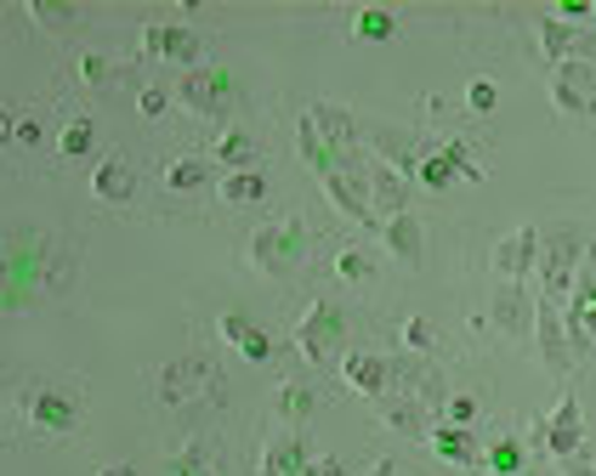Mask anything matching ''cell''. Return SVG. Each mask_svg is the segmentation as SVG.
Here are the masks:
<instances>
[{"mask_svg":"<svg viewBox=\"0 0 596 476\" xmlns=\"http://www.w3.org/2000/svg\"><path fill=\"white\" fill-rule=\"evenodd\" d=\"M74 68H80V86H91V91H97V86H114V63L97 57V52H86Z\"/></svg>","mask_w":596,"mask_h":476,"instance_id":"obj_35","label":"cell"},{"mask_svg":"<svg viewBox=\"0 0 596 476\" xmlns=\"http://www.w3.org/2000/svg\"><path fill=\"white\" fill-rule=\"evenodd\" d=\"M562 476H596V465L585 460V448H580V454H574V460H562Z\"/></svg>","mask_w":596,"mask_h":476,"instance_id":"obj_44","label":"cell"},{"mask_svg":"<svg viewBox=\"0 0 596 476\" xmlns=\"http://www.w3.org/2000/svg\"><path fill=\"white\" fill-rule=\"evenodd\" d=\"M335 272H341L346 284H364V279H376V261H369L364 249H341V256H335Z\"/></svg>","mask_w":596,"mask_h":476,"instance_id":"obj_32","label":"cell"},{"mask_svg":"<svg viewBox=\"0 0 596 476\" xmlns=\"http://www.w3.org/2000/svg\"><path fill=\"white\" fill-rule=\"evenodd\" d=\"M540 448L551 460H574L585 448V414H580V397L562 391V403L551 409V420H540Z\"/></svg>","mask_w":596,"mask_h":476,"instance_id":"obj_11","label":"cell"},{"mask_svg":"<svg viewBox=\"0 0 596 476\" xmlns=\"http://www.w3.org/2000/svg\"><path fill=\"white\" fill-rule=\"evenodd\" d=\"M91 193H97V205H131L137 198V170L126 159H97Z\"/></svg>","mask_w":596,"mask_h":476,"instance_id":"obj_23","label":"cell"},{"mask_svg":"<svg viewBox=\"0 0 596 476\" xmlns=\"http://www.w3.org/2000/svg\"><path fill=\"white\" fill-rule=\"evenodd\" d=\"M551 108H562V114H596V63H562V68H551Z\"/></svg>","mask_w":596,"mask_h":476,"instance_id":"obj_14","label":"cell"},{"mask_svg":"<svg viewBox=\"0 0 596 476\" xmlns=\"http://www.w3.org/2000/svg\"><path fill=\"white\" fill-rule=\"evenodd\" d=\"M17 414L40 437H68L74 425H80V403H74L68 391H58V386H23L17 391Z\"/></svg>","mask_w":596,"mask_h":476,"instance_id":"obj_5","label":"cell"},{"mask_svg":"<svg viewBox=\"0 0 596 476\" xmlns=\"http://www.w3.org/2000/svg\"><path fill=\"white\" fill-rule=\"evenodd\" d=\"M585 460H591V465H596V442H585Z\"/></svg>","mask_w":596,"mask_h":476,"instance_id":"obj_47","label":"cell"},{"mask_svg":"<svg viewBox=\"0 0 596 476\" xmlns=\"http://www.w3.org/2000/svg\"><path fill=\"white\" fill-rule=\"evenodd\" d=\"M228 381H221V369L211 358H170L160 369V403L165 409H177V414H205V409H221V391Z\"/></svg>","mask_w":596,"mask_h":476,"instance_id":"obj_1","label":"cell"},{"mask_svg":"<svg viewBox=\"0 0 596 476\" xmlns=\"http://www.w3.org/2000/svg\"><path fill=\"white\" fill-rule=\"evenodd\" d=\"M302 125H307L318 142H325V154L335 159V170L353 165V159L364 154V147H358V119L346 114L341 103H313V108L302 114Z\"/></svg>","mask_w":596,"mask_h":476,"instance_id":"obj_7","label":"cell"},{"mask_svg":"<svg viewBox=\"0 0 596 476\" xmlns=\"http://www.w3.org/2000/svg\"><path fill=\"white\" fill-rule=\"evenodd\" d=\"M205 182H211V159H193L188 154V159H170L165 165V188L170 193H199Z\"/></svg>","mask_w":596,"mask_h":476,"instance_id":"obj_28","label":"cell"},{"mask_svg":"<svg viewBox=\"0 0 596 476\" xmlns=\"http://www.w3.org/2000/svg\"><path fill=\"white\" fill-rule=\"evenodd\" d=\"M369 142H376V147H369V154H376V159H386L392 170H397V177H420V165H427V154H432V147H420L415 137H404V131H369Z\"/></svg>","mask_w":596,"mask_h":476,"instance_id":"obj_20","label":"cell"},{"mask_svg":"<svg viewBox=\"0 0 596 476\" xmlns=\"http://www.w3.org/2000/svg\"><path fill=\"white\" fill-rule=\"evenodd\" d=\"M216 330H221V340H228V346H244V335H251L256 323L244 318V312H221V323H216Z\"/></svg>","mask_w":596,"mask_h":476,"instance_id":"obj_37","label":"cell"},{"mask_svg":"<svg viewBox=\"0 0 596 476\" xmlns=\"http://www.w3.org/2000/svg\"><path fill=\"white\" fill-rule=\"evenodd\" d=\"M540 261V228H517L494 244V284H529V272Z\"/></svg>","mask_w":596,"mask_h":476,"instance_id":"obj_13","label":"cell"},{"mask_svg":"<svg viewBox=\"0 0 596 476\" xmlns=\"http://www.w3.org/2000/svg\"><path fill=\"white\" fill-rule=\"evenodd\" d=\"M239 352L251 358V363H267V358H272V335H267V330H251V335H244V346H239Z\"/></svg>","mask_w":596,"mask_h":476,"instance_id":"obj_39","label":"cell"},{"mask_svg":"<svg viewBox=\"0 0 596 476\" xmlns=\"http://www.w3.org/2000/svg\"><path fill=\"white\" fill-rule=\"evenodd\" d=\"M91 137H97V131H91V119H86V114H80V119H68V125H63V137H58V154H63V159H86V154H91Z\"/></svg>","mask_w":596,"mask_h":476,"instance_id":"obj_31","label":"cell"},{"mask_svg":"<svg viewBox=\"0 0 596 476\" xmlns=\"http://www.w3.org/2000/svg\"><path fill=\"white\" fill-rule=\"evenodd\" d=\"M568 340H574V363L596 352V244H585L574 295H568Z\"/></svg>","mask_w":596,"mask_h":476,"instance_id":"obj_6","label":"cell"},{"mask_svg":"<svg viewBox=\"0 0 596 476\" xmlns=\"http://www.w3.org/2000/svg\"><path fill=\"white\" fill-rule=\"evenodd\" d=\"M341 340H346V318H341V307H330V300H318V307L295 323V352H302L307 363H318V369L341 352Z\"/></svg>","mask_w":596,"mask_h":476,"instance_id":"obj_8","label":"cell"},{"mask_svg":"<svg viewBox=\"0 0 596 476\" xmlns=\"http://www.w3.org/2000/svg\"><path fill=\"white\" fill-rule=\"evenodd\" d=\"M466 103H471V108H478V114H489L494 103H500V97H494V86H489V80H478V86H471V91H466Z\"/></svg>","mask_w":596,"mask_h":476,"instance_id":"obj_42","label":"cell"},{"mask_svg":"<svg viewBox=\"0 0 596 476\" xmlns=\"http://www.w3.org/2000/svg\"><path fill=\"white\" fill-rule=\"evenodd\" d=\"M302 256H307L302 216L267 221V228H256V239H251V267L262 272V279H290V272L302 267Z\"/></svg>","mask_w":596,"mask_h":476,"instance_id":"obj_3","label":"cell"},{"mask_svg":"<svg viewBox=\"0 0 596 476\" xmlns=\"http://www.w3.org/2000/svg\"><path fill=\"white\" fill-rule=\"evenodd\" d=\"M397 340H404L409 352H432V346H438V330H432L427 318H404V330H397Z\"/></svg>","mask_w":596,"mask_h":476,"instance_id":"obj_33","label":"cell"},{"mask_svg":"<svg viewBox=\"0 0 596 476\" xmlns=\"http://www.w3.org/2000/svg\"><path fill=\"white\" fill-rule=\"evenodd\" d=\"M307 476H346V465H341V460H313Z\"/></svg>","mask_w":596,"mask_h":476,"instance_id":"obj_45","label":"cell"},{"mask_svg":"<svg viewBox=\"0 0 596 476\" xmlns=\"http://www.w3.org/2000/svg\"><path fill=\"white\" fill-rule=\"evenodd\" d=\"M137 108H142V119H165L170 91H165V86H142V91H137Z\"/></svg>","mask_w":596,"mask_h":476,"instance_id":"obj_36","label":"cell"},{"mask_svg":"<svg viewBox=\"0 0 596 476\" xmlns=\"http://www.w3.org/2000/svg\"><path fill=\"white\" fill-rule=\"evenodd\" d=\"M427 442H432V454H438V460H449V465H471V460L483 454L478 437L460 432V425H438V432H432Z\"/></svg>","mask_w":596,"mask_h":476,"instance_id":"obj_24","label":"cell"},{"mask_svg":"<svg viewBox=\"0 0 596 476\" xmlns=\"http://www.w3.org/2000/svg\"><path fill=\"white\" fill-rule=\"evenodd\" d=\"M177 471H182V476H216V471H211V454H205L199 442L188 448V460H177Z\"/></svg>","mask_w":596,"mask_h":476,"instance_id":"obj_40","label":"cell"},{"mask_svg":"<svg viewBox=\"0 0 596 476\" xmlns=\"http://www.w3.org/2000/svg\"><path fill=\"white\" fill-rule=\"evenodd\" d=\"M29 17L46 23L52 35H68L74 23H80V7H68V0H29Z\"/></svg>","mask_w":596,"mask_h":476,"instance_id":"obj_29","label":"cell"},{"mask_svg":"<svg viewBox=\"0 0 596 476\" xmlns=\"http://www.w3.org/2000/svg\"><path fill=\"white\" fill-rule=\"evenodd\" d=\"M177 97L188 103V114H205V119H221L233 108V74L228 68H188Z\"/></svg>","mask_w":596,"mask_h":476,"instance_id":"obj_10","label":"cell"},{"mask_svg":"<svg viewBox=\"0 0 596 476\" xmlns=\"http://www.w3.org/2000/svg\"><path fill=\"white\" fill-rule=\"evenodd\" d=\"M216 159L228 170H256V137L239 131V125H233V131H221L216 137Z\"/></svg>","mask_w":596,"mask_h":476,"instance_id":"obj_27","label":"cell"},{"mask_svg":"<svg viewBox=\"0 0 596 476\" xmlns=\"http://www.w3.org/2000/svg\"><path fill=\"white\" fill-rule=\"evenodd\" d=\"M7 137L23 142V147H40V125L35 119H7Z\"/></svg>","mask_w":596,"mask_h":476,"instance_id":"obj_41","label":"cell"},{"mask_svg":"<svg viewBox=\"0 0 596 476\" xmlns=\"http://www.w3.org/2000/svg\"><path fill=\"white\" fill-rule=\"evenodd\" d=\"M540 52L551 57V68L562 63H596V29H574V23H562L545 12L540 17Z\"/></svg>","mask_w":596,"mask_h":476,"instance_id":"obj_12","label":"cell"},{"mask_svg":"<svg viewBox=\"0 0 596 476\" xmlns=\"http://www.w3.org/2000/svg\"><path fill=\"white\" fill-rule=\"evenodd\" d=\"M325 198L346 216V221H358V228H376L381 233V216H376V198H369V147L353 159V165H341V170H330L325 182Z\"/></svg>","mask_w":596,"mask_h":476,"instance_id":"obj_4","label":"cell"},{"mask_svg":"<svg viewBox=\"0 0 596 476\" xmlns=\"http://www.w3.org/2000/svg\"><path fill=\"white\" fill-rule=\"evenodd\" d=\"M97 476H131V465H109V471H97Z\"/></svg>","mask_w":596,"mask_h":476,"instance_id":"obj_46","label":"cell"},{"mask_svg":"<svg viewBox=\"0 0 596 476\" xmlns=\"http://www.w3.org/2000/svg\"><path fill=\"white\" fill-rule=\"evenodd\" d=\"M392 363L386 358H376V352H346L341 358V381L346 386H353L358 397H376V403H381V397H392Z\"/></svg>","mask_w":596,"mask_h":476,"instance_id":"obj_15","label":"cell"},{"mask_svg":"<svg viewBox=\"0 0 596 476\" xmlns=\"http://www.w3.org/2000/svg\"><path fill=\"white\" fill-rule=\"evenodd\" d=\"M443 420L460 425V432H471V420H478V397H471V391H449V403H443Z\"/></svg>","mask_w":596,"mask_h":476,"instance_id":"obj_34","label":"cell"},{"mask_svg":"<svg viewBox=\"0 0 596 476\" xmlns=\"http://www.w3.org/2000/svg\"><path fill=\"white\" fill-rule=\"evenodd\" d=\"M272 414H279L284 425H307L318 414V391L313 386H279V397H272Z\"/></svg>","mask_w":596,"mask_h":476,"instance_id":"obj_26","label":"cell"},{"mask_svg":"<svg viewBox=\"0 0 596 476\" xmlns=\"http://www.w3.org/2000/svg\"><path fill=\"white\" fill-rule=\"evenodd\" d=\"M142 52L177 63V68H193L199 63V35L182 29V23H154V29H142Z\"/></svg>","mask_w":596,"mask_h":476,"instance_id":"obj_16","label":"cell"},{"mask_svg":"<svg viewBox=\"0 0 596 476\" xmlns=\"http://www.w3.org/2000/svg\"><path fill=\"white\" fill-rule=\"evenodd\" d=\"M381 425L386 432H397V437H432L438 432V414L420 403V397H381Z\"/></svg>","mask_w":596,"mask_h":476,"instance_id":"obj_19","label":"cell"},{"mask_svg":"<svg viewBox=\"0 0 596 476\" xmlns=\"http://www.w3.org/2000/svg\"><path fill=\"white\" fill-rule=\"evenodd\" d=\"M551 17H596V7H591V0H562Z\"/></svg>","mask_w":596,"mask_h":476,"instance_id":"obj_43","label":"cell"},{"mask_svg":"<svg viewBox=\"0 0 596 476\" xmlns=\"http://www.w3.org/2000/svg\"><path fill=\"white\" fill-rule=\"evenodd\" d=\"M489 318L500 323L506 335H534V295H529V284H494Z\"/></svg>","mask_w":596,"mask_h":476,"instance_id":"obj_18","label":"cell"},{"mask_svg":"<svg viewBox=\"0 0 596 476\" xmlns=\"http://www.w3.org/2000/svg\"><path fill=\"white\" fill-rule=\"evenodd\" d=\"M534 352L551 374H568L574 369V340H568V312L551 307V300H534Z\"/></svg>","mask_w":596,"mask_h":476,"instance_id":"obj_9","label":"cell"},{"mask_svg":"<svg viewBox=\"0 0 596 476\" xmlns=\"http://www.w3.org/2000/svg\"><path fill=\"white\" fill-rule=\"evenodd\" d=\"M313 454H307V437L302 432H272L267 448H262V476H307Z\"/></svg>","mask_w":596,"mask_h":476,"instance_id":"obj_17","label":"cell"},{"mask_svg":"<svg viewBox=\"0 0 596 476\" xmlns=\"http://www.w3.org/2000/svg\"><path fill=\"white\" fill-rule=\"evenodd\" d=\"M262 198H267V177H262V170H228V177H221V205L244 210V205H262Z\"/></svg>","mask_w":596,"mask_h":476,"instance_id":"obj_25","label":"cell"},{"mask_svg":"<svg viewBox=\"0 0 596 476\" xmlns=\"http://www.w3.org/2000/svg\"><path fill=\"white\" fill-rule=\"evenodd\" d=\"M381 244H386V256H392V261L415 267V261H420V249H427V228L415 221V210L386 216V221H381Z\"/></svg>","mask_w":596,"mask_h":476,"instance_id":"obj_22","label":"cell"},{"mask_svg":"<svg viewBox=\"0 0 596 476\" xmlns=\"http://www.w3.org/2000/svg\"><path fill=\"white\" fill-rule=\"evenodd\" d=\"M489 465H494V476H511L517 465H523V448H517V442H494Z\"/></svg>","mask_w":596,"mask_h":476,"instance_id":"obj_38","label":"cell"},{"mask_svg":"<svg viewBox=\"0 0 596 476\" xmlns=\"http://www.w3.org/2000/svg\"><path fill=\"white\" fill-rule=\"evenodd\" d=\"M392 29H397V17H392L386 7H364V12L353 17V35H358V40H392Z\"/></svg>","mask_w":596,"mask_h":476,"instance_id":"obj_30","label":"cell"},{"mask_svg":"<svg viewBox=\"0 0 596 476\" xmlns=\"http://www.w3.org/2000/svg\"><path fill=\"white\" fill-rule=\"evenodd\" d=\"M580 256H585V239L574 228H557L551 239H540L534 300H551V307L568 312V295H574V279H580Z\"/></svg>","mask_w":596,"mask_h":476,"instance_id":"obj_2","label":"cell"},{"mask_svg":"<svg viewBox=\"0 0 596 476\" xmlns=\"http://www.w3.org/2000/svg\"><path fill=\"white\" fill-rule=\"evenodd\" d=\"M369 198H376V216H404L409 210V177H397L386 159L369 154Z\"/></svg>","mask_w":596,"mask_h":476,"instance_id":"obj_21","label":"cell"}]
</instances>
